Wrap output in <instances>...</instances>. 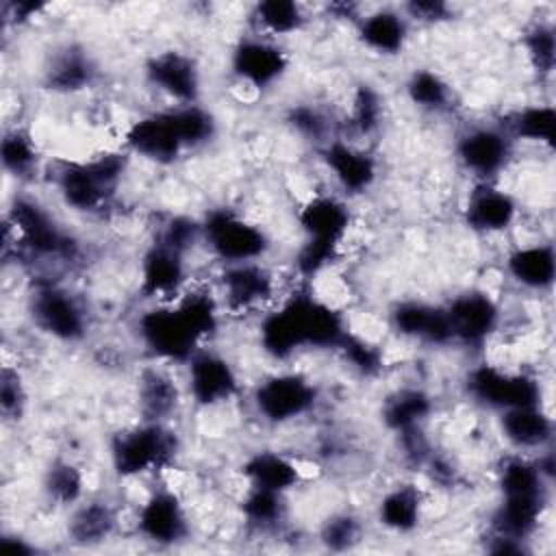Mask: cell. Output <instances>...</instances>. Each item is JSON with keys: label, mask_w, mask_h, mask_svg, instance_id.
I'll return each instance as SVG.
<instances>
[{"label": "cell", "mask_w": 556, "mask_h": 556, "mask_svg": "<svg viewBox=\"0 0 556 556\" xmlns=\"http://www.w3.org/2000/svg\"><path fill=\"white\" fill-rule=\"evenodd\" d=\"M348 332L343 315L311 293H293L258 328L263 350L278 361L302 348H339Z\"/></svg>", "instance_id": "cell-1"}, {"label": "cell", "mask_w": 556, "mask_h": 556, "mask_svg": "<svg viewBox=\"0 0 556 556\" xmlns=\"http://www.w3.org/2000/svg\"><path fill=\"white\" fill-rule=\"evenodd\" d=\"M176 452V432H172L163 421L146 419L141 426L115 434L109 447L111 465L122 478H132L167 467Z\"/></svg>", "instance_id": "cell-2"}, {"label": "cell", "mask_w": 556, "mask_h": 556, "mask_svg": "<svg viewBox=\"0 0 556 556\" xmlns=\"http://www.w3.org/2000/svg\"><path fill=\"white\" fill-rule=\"evenodd\" d=\"M126 159L122 154H102L85 163H67L56 176V187L74 211H96L115 193Z\"/></svg>", "instance_id": "cell-3"}, {"label": "cell", "mask_w": 556, "mask_h": 556, "mask_svg": "<svg viewBox=\"0 0 556 556\" xmlns=\"http://www.w3.org/2000/svg\"><path fill=\"white\" fill-rule=\"evenodd\" d=\"M202 241L226 265L252 263L269 250L265 230L230 208H215L202 222Z\"/></svg>", "instance_id": "cell-4"}, {"label": "cell", "mask_w": 556, "mask_h": 556, "mask_svg": "<svg viewBox=\"0 0 556 556\" xmlns=\"http://www.w3.org/2000/svg\"><path fill=\"white\" fill-rule=\"evenodd\" d=\"M137 330L141 343L154 356L169 363H187L202 341V334L178 304L143 311L137 319Z\"/></svg>", "instance_id": "cell-5"}, {"label": "cell", "mask_w": 556, "mask_h": 556, "mask_svg": "<svg viewBox=\"0 0 556 556\" xmlns=\"http://www.w3.org/2000/svg\"><path fill=\"white\" fill-rule=\"evenodd\" d=\"M9 226L15 230V241L35 256L72 258L76 241L61 224L33 198H15L9 208Z\"/></svg>", "instance_id": "cell-6"}, {"label": "cell", "mask_w": 556, "mask_h": 556, "mask_svg": "<svg viewBox=\"0 0 556 556\" xmlns=\"http://www.w3.org/2000/svg\"><path fill=\"white\" fill-rule=\"evenodd\" d=\"M252 404L265 421L287 424L313 410L317 404V387L295 371L271 374L256 384Z\"/></svg>", "instance_id": "cell-7"}, {"label": "cell", "mask_w": 556, "mask_h": 556, "mask_svg": "<svg viewBox=\"0 0 556 556\" xmlns=\"http://www.w3.org/2000/svg\"><path fill=\"white\" fill-rule=\"evenodd\" d=\"M35 326L63 343H76L87 334V313L80 302L54 282H41L30 295Z\"/></svg>", "instance_id": "cell-8"}, {"label": "cell", "mask_w": 556, "mask_h": 556, "mask_svg": "<svg viewBox=\"0 0 556 556\" xmlns=\"http://www.w3.org/2000/svg\"><path fill=\"white\" fill-rule=\"evenodd\" d=\"M467 393L482 406L506 410L519 406H539L541 387L528 374L504 371L484 363L469 371Z\"/></svg>", "instance_id": "cell-9"}, {"label": "cell", "mask_w": 556, "mask_h": 556, "mask_svg": "<svg viewBox=\"0 0 556 556\" xmlns=\"http://www.w3.org/2000/svg\"><path fill=\"white\" fill-rule=\"evenodd\" d=\"M185 365L189 395L200 406H215L228 402L239 389L235 367L226 356L213 350H198Z\"/></svg>", "instance_id": "cell-10"}, {"label": "cell", "mask_w": 556, "mask_h": 556, "mask_svg": "<svg viewBox=\"0 0 556 556\" xmlns=\"http://www.w3.org/2000/svg\"><path fill=\"white\" fill-rule=\"evenodd\" d=\"M443 308L452 330V341L467 345H480L500 324V306L484 291H465L452 298Z\"/></svg>", "instance_id": "cell-11"}, {"label": "cell", "mask_w": 556, "mask_h": 556, "mask_svg": "<svg viewBox=\"0 0 556 556\" xmlns=\"http://www.w3.org/2000/svg\"><path fill=\"white\" fill-rule=\"evenodd\" d=\"M513 150V139L497 126H473L458 137L456 154L465 169L489 180L500 174Z\"/></svg>", "instance_id": "cell-12"}, {"label": "cell", "mask_w": 556, "mask_h": 556, "mask_svg": "<svg viewBox=\"0 0 556 556\" xmlns=\"http://www.w3.org/2000/svg\"><path fill=\"white\" fill-rule=\"evenodd\" d=\"M230 67L243 83L263 89L285 76L289 56L267 37H245L235 46Z\"/></svg>", "instance_id": "cell-13"}, {"label": "cell", "mask_w": 556, "mask_h": 556, "mask_svg": "<svg viewBox=\"0 0 556 556\" xmlns=\"http://www.w3.org/2000/svg\"><path fill=\"white\" fill-rule=\"evenodd\" d=\"M146 78L178 104H195L200 98V70L185 52L167 50L154 54L146 63Z\"/></svg>", "instance_id": "cell-14"}, {"label": "cell", "mask_w": 556, "mask_h": 556, "mask_svg": "<svg viewBox=\"0 0 556 556\" xmlns=\"http://www.w3.org/2000/svg\"><path fill=\"white\" fill-rule=\"evenodd\" d=\"M126 146L135 154L154 163H172L180 156L182 150H187L176 130L169 109L132 122L126 130Z\"/></svg>", "instance_id": "cell-15"}, {"label": "cell", "mask_w": 556, "mask_h": 556, "mask_svg": "<svg viewBox=\"0 0 556 556\" xmlns=\"http://www.w3.org/2000/svg\"><path fill=\"white\" fill-rule=\"evenodd\" d=\"M137 530L143 539L159 545L182 541L189 532V521L178 495L165 489L154 491L139 508Z\"/></svg>", "instance_id": "cell-16"}, {"label": "cell", "mask_w": 556, "mask_h": 556, "mask_svg": "<svg viewBox=\"0 0 556 556\" xmlns=\"http://www.w3.org/2000/svg\"><path fill=\"white\" fill-rule=\"evenodd\" d=\"M219 285L224 302L232 311L254 308L267 302L276 291L274 276L261 265V261L226 265L219 276Z\"/></svg>", "instance_id": "cell-17"}, {"label": "cell", "mask_w": 556, "mask_h": 556, "mask_svg": "<svg viewBox=\"0 0 556 556\" xmlns=\"http://www.w3.org/2000/svg\"><path fill=\"white\" fill-rule=\"evenodd\" d=\"M326 167L348 193H363L376 180V161L361 148L332 139L321 150Z\"/></svg>", "instance_id": "cell-18"}, {"label": "cell", "mask_w": 556, "mask_h": 556, "mask_svg": "<svg viewBox=\"0 0 556 556\" xmlns=\"http://www.w3.org/2000/svg\"><path fill=\"white\" fill-rule=\"evenodd\" d=\"M187 278L185 254L163 245L152 243V248L141 258V291L148 298L176 295Z\"/></svg>", "instance_id": "cell-19"}, {"label": "cell", "mask_w": 556, "mask_h": 556, "mask_svg": "<svg viewBox=\"0 0 556 556\" xmlns=\"http://www.w3.org/2000/svg\"><path fill=\"white\" fill-rule=\"evenodd\" d=\"M391 324L400 334L408 339L437 345L452 341V330L443 306H432L415 300L400 302L391 313Z\"/></svg>", "instance_id": "cell-20"}, {"label": "cell", "mask_w": 556, "mask_h": 556, "mask_svg": "<svg viewBox=\"0 0 556 556\" xmlns=\"http://www.w3.org/2000/svg\"><path fill=\"white\" fill-rule=\"evenodd\" d=\"M298 222L306 239L341 245L350 226V208L334 195H315L300 208Z\"/></svg>", "instance_id": "cell-21"}, {"label": "cell", "mask_w": 556, "mask_h": 556, "mask_svg": "<svg viewBox=\"0 0 556 556\" xmlns=\"http://www.w3.org/2000/svg\"><path fill=\"white\" fill-rule=\"evenodd\" d=\"M515 198L491 185H480L471 191L465 206V222L478 232H502L515 222Z\"/></svg>", "instance_id": "cell-22"}, {"label": "cell", "mask_w": 556, "mask_h": 556, "mask_svg": "<svg viewBox=\"0 0 556 556\" xmlns=\"http://www.w3.org/2000/svg\"><path fill=\"white\" fill-rule=\"evenodd\" d=\"M500 430L517 450H543L554 437V424L541 406H519L500 410Z\"/></svg>", "instance_id": "cell-23"}, {"label": "cell", "mask_w": 556, "mask_h": 556, "mask_svg": "<svg viewBox=\"0 0 556 556\" xmlns=\"http://www.w3.org/2000/svg\"><path fill=\"white\" fill-rule=\"evenodd\" d=\"M358 39L378 54H400L408 39V17L395 9H378L358 20Z\"/></svg>", "instance_id": "cell-24"}, {"label": "cell", "mask_w": 556, "mask_h": 556, "mask_svg": "<svg viewBox=\"0 0 556 556\" xmlns=\"http://www.w3.org/2000/svg\"><path fill=\"white\" fill-rule=\"evenodd\" d=\"M510 278L532 291L549 289L556 276V256L549 243H534L517 248L506 258Z\"/></svg>", "instance_id": "cell-25"}, {"label": "cell", "mask_w": 556, "mask_h": 556, "mask_svg": "<svg viewBox=\"0 0 556 556\" xmlns=\"http://www.w3.org/2000/svg\"><path fill=\"white\" fill-rule=\"evenodd\" d=\"M241 471L248 478L250 486H258L276 493L291 491L302 478L295 460L271 450H261L248 456Z\"/></svg>", "instance_id": "cell-26"}, {"label": "cell", "mask_w": 556, "mask_h": 556, "mask_svg": "<svg viewBox=\"0 0 556 556\" xmlns=\"http://www.w3.org/2000/svg\"><path fill=\"white\" fill-rule=\"evenodd\" d=\"M93 76H96V65L91 56L85 50L70 46L52 56V63L46 67V74H43V85L52 91L70 93L91 85Z\"/></svg>", "instance_id": "cell-27"}, {"label": "cell", "mask_w": 556, "mask_h": 556, "mask_svg": "<svg viewBox=\"0 0 556 556\" xmlns=\"http://www.w3.org/2000/svg\"><path fill=\"white\" fill-rule=\"evenodd\" d=\"M432 397L417 387H406L387 397L382 406V421L389 430L402 434L419 428L432 413Z\"/></svg>", "instance_id": "cell-28"}, {"label": "cell", "mask_w": 556, "mask_h": 556, "mask_svg": "<svg viewBox=\"0 0 556 556\" xmlns=\"http://www.w3.org/2000/svg\"><path fill=\"white\" fill-rule=\"evenodd\" d=\"M117 526V515L111 508V504L102 500H93L87 504H80L67 523V534L74 543L80 545H93L100 541H106Z\"/></svg>", "instance_id": "cell-29"}, {"label": "cell", "mask_w": 556, "mask_h": 556, "mask_svg": "<svg viewBox=\"0 0 556 556\" xmlns=\"http://www.w3.org/2000/svg\"><path fill=\"white\" fill-rule=\"evenodd\" d=\"M139 406L146 421H163L178 406V387L174 378L161 369L143 371L139 380Z\"/></svg>", "instance_id": "cell-30"}, {"label": "cell", "mask_w": 556, "mask_h": 556, "mask_svg": "<svg viewBox=\"0 0 556 556\" xmlns=\"http://www.w3.org/2000/svg\"><path fill=\"white\" fill-rule=\"evenodd\" d=\"M421 515L419 489L404 484L395 486L378 504V519L393 532H410L417 528Z\"/></svg>", "instance_id": "cell-31"}, {"label": "cell", "mask_w": 556, "mask_h": 556, "mask_svg": "<svg viewBox=\"0 0 556 556\" xmlns=\"http://www.w3.org/2000/svg\"><path fill=\"white\" fill-rule=\"evenodd\" d=\"M254 20L258 28L271 37H285L298 33L304 22V9L291 0H265L254 7Z\"/></svg>", "instance_id": "cell-32"}, {"label": "cell", "mask_w": 556, "mask_h": 556, "mask_svg": "<svg viewBox=\"0 0 556 556\" xmlns=\"http://www.w3.org/2000/svg\"><path fill=\"white\" fill-rule=\"evenodd\" d=\"M554 124H556L554 109L549 104H534V106H526L519 113H515L506 132L517 139L552 146L554 143Z\"/></svg>", "instance_id": "cell-33"}, {"label": "cell", "mask_w": 556, "mask_h": 556, "mask_svg": "<svg viewBox=\"0 0 556 556\" xmlns=\"http://www.w3.org/2000/svg\"><path fill=\"white\" fill-rule=\"evenodd\" d=\"M169 113L185 148L204 146L215 135V117L206 109H202L198 102L176 104L174 109H169Z\"/></svg>", "instance_id": "cell-34"}, {"label": "cell", "mask_w": 556, "mask_h": 556, "mask_svg": "<svg viewBox=\"0 0 556 556\" xmlns=\"http://www.w3.org/2000/svg\"><path fill=\"white\" fill-rule=\"evenodd\" d=\"M83 489H85V478H83V471L74 463L54 460L46 469L43 491L52 502H56L61 506L74 504L80 500Z\"/></svg>", "instance_id": "cell-35"}, {"label": "cell", "mask_w": 556, "mask_h": 556, "mask_svg": "<svg viewBox=\"0 0 556 556\" xmlns=\"http://www.w3.org/2000/svg\"><path fill=\"white\" fill-rule=\"evenodd\" d=\"M406 93L413 104L426 111H441L450 102L447 83L432 70H415L406 83Z\"/></svg>", "instance_id": "cell-36"}, {"label": "cell", "mask_w": 556, "mask_h": 556, "mask_svg": "<svg viewBox=\"0 0 556 556\" xmlns=\"http://www.w3.org/2000/svg\"><path fill=\"white\" fill-rule=\"evenodd\" d=\"M2 165L9 174L24 178L37 169V148L33 139L24 130H9L4 132L2 146H0Z\"/></svg>", "instance_id": "cell-37"}, {"label": "cell", "mask_w": 556, "mask_h": 556, "mask_svg": "<svg viewBox=\"0 0 556 556\" xmlns=\"http://www.w3.org/2000/svg\"><path fill=\"white\" fill-rule=\"evenodd\" d=\"M285 493L250 486L248 495L241 502V510L245 519H250L256 526H274L282 519L285 504H282Z\"/></svg>", "instance_id": "cell-38"}, {"label": "cell", "mask_w": 556, "mask_h": 556, "mask_svg": "<svg viewBox=\"0 0 556 556\" xmlns=\"http://www.w3.org/2000/svg\"><path fill=\"white\" fill-rule=\"evenodd\" d=\"M361 536V523L350 513L332 515L321 528V543L328 549H350Z\"/></svg>", "instance_id": "cell-39"}, {"label": "cell", "mask_w": 556, "mask_h": 556, "mask_svg": "<svg viewBox=\"0 0 556 556\" xmlns=\"http://www.w3.org/2000/svg\"><path fill=\"white\" fill-rule=\"evenodd\" d=\"M380 96L369 87V85H361L356 96H354V109H352V126L361 132V135H369L378 128L380 124Z\"/></svg>", "instance_id": "cell-40"}, {"label": "cell", "mask_w": 556, "mask_h": 556, "mask_svg": "<svg viewBox=\"0 0 556 556\" xmlns=\"http://www.w3.org/2000/svg\"><path fill=\"white\" fill-rule=\"evenodd\" d=\"M337 350H341V354L345 356V361L356 369V371H361V374H365V376H371V374H376L378 369H380V352L371 345V343H367V341H363L361 337H354V334H345L343 337V341L339 343V348Z\"/></svg>", "instance_id": "cell-41"}, {"label": "cell", "mask_w": 556, "mask_h": 556, "mask_svg": "<svg viewBox=\"0 0 556 556\" xmlns=\"http://www.w3.org/2000/svg\"><path fill=\"white\" fill-rule=\"evenodd\" d=\"M526 50L532 61V65L539 72H552L554 67V52H556V41H554V30L549 26L536 24L528 35H526Z\"/></svg>", "instance_id": "cell-42"}, {"label": "cell", "mask_w": 556, "mask_h": 556, "mask_svg": "<svg viewBox=\"0 0 556 556\" xmlns=\"http://www.w3.org/2000/svg\"><path fill=\"white\" fill-rule=\"evenodd\" d=\"M337 250H339V245H334V243L306 239L304 245L300 248L298 256H295L298 271H300L302 276H315V274H319L328 263H332V258L337 256Z\"/></svg>", "instance_id": "cell-43"}, {"label": "cell", "mask_w": 556, "mask_h": 556, "mask_svg": "<svg viewBox=\"0 0 556 556\" xmlns=\"http://www.w3.org/2000/svg\"><path fill=\"white\" fill-rule=\"evenodd\" d=\"M26 404V393L24 384L17 371L4 367L2 378H0V408L7 419H20L24 413Z\"/></svg>", "instance_id": "cell-44"}, {"label": "cell", "mask_w": 556, "mask_h": 556, "mask_svg": "<svg viewBox=\"0 0 556 556\" xmlns=\"http://www.w3.org/2000/svg\"><path fill=\"white\" fill-rule=\"evenodd\" d=\"M289 122L293 124L295 130H300L302 135L313 137V139H319L326 132V119L313 106H298V109H293L291 115H289Z\"/></svg>", "instance_id": "cell-45"}, {"label": "cell", "mask_w": 556, "mask_h": 556, "mask_svg": "<svg viewBox=\"0 0 556 556\" xmlns=\"http://www.w3.org/2000/svg\"><path fill=\"white\" fill-rule=\"evenodd\" d=\"M404 11L408 13L406 17H413V20H417V22H428V24L447 20V15H450V7H447L445 2H434V0L408 2V4L404 7Z\"/></svg>", "instance_id": "cell-46"}, {"label": "cell", "mask_w": 556, "mask_h": 556, "mask_svg": "<svg viewBox=\"0 0 556 556\" xmlns=\"http://www.w3.org/2000/svg\"><path fill=\"white\" fill-rule=\"evenodd\" d=\"M0 545L7 547V549L20 552V554H30V552H33V547H30L28 543H24V539H20V536H9V534H4V536L0 539Z\"/></svg>", "instance_id": "cell-47"}]
</instances>
